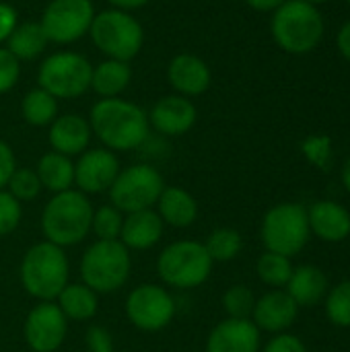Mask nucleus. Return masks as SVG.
Instances as JSON below:
<instances>
[{"label":"nucleus","mask_w":350,"mask_h":352,"mask_svg":"<svg viewBox=\"0 0 350 352\" xmlns=\"http://www.w3.org/2000/svg\"><path fill=\"white\" fill-rule=\"evenodd\" d=\"M91 132L113 153L140 148L151 134L149 113L122 97L99 99L89 113Z\"/></svg>","instance_id":"f257e3e1"},{"label":"nucleus","mask_w":350,"mask_h":352,"mask_svg":"<svg viewBox=\"0 0 350 352\" xmlns=\"http://www.w3.org/2000/svg\"><path fill=\"white\" fill-rule=\"evenodd\" d=\"M93 206L80 190L54 194L41 212V231L45 241L58 248L78 245L91 233Z\"/></svg>","instance_id":"f03ea898"},{"label":"nucleus","mask_w":350,"mask_h":352,"mask_svg":"<svg viewBox=\"0 0 350 352\" xmlns=\"http://www.w3.org/2000/svg\"><path fill=\"white\" fill-rule=\"evenodd\" d=\"M68 258L64 248H58L50 241L31 245L19 268L23 289L39 301H54L62 289L68 285Z\"/></svg>","instance_id":"7ed1b4c3"},{"label":"nucleus","mask_w":350,"mask_h":352,"mask_svg":"<svg viewBox=\"0 0 350 352\" xmlns=\"http://www.w3.org/2000/svg\"><path fill=\"white\" fill-rule=\"evenodd\" d=\"M89 37L105 58L122 62H132L144 45V29L140 21L132 12L120 8L95 12Z\"/></svg>","instance_id":"20e7f679"},{"label":"nucleus","mask_w":350,"mask_h":352,"mask_svg":"<svg viewBox=\"0 0 350 352\" xmlns=\"http://www.w3.org/2000/svg\"><path fill=\"white\" fill-rule=\"evenodd\" d=\"M272 37L289 54L311 52L324 35V19L305 0H285L272 14Z\"/></svg>","instance_id":"39448f33"},{"label":"nucleus","mask_w":350,"mask_h":352,"mask_svg":"<svg viewBox=\"0 0 350 352\" xmlns=\"http://www.w3.org/2000/svg\"><path fill=\"white\" fill-rule=\"evenodd\" d=\"M132 270L130 250L120 241H101L97 239L87 248L80 260V278L83 285L93 289L97 295H107L122 289Z\"/></svg>","instance_id":"423d86ee"},{"label":"nucleus","mask_w":350,"mask_h":352,"mask_svg":"<svg viewBox=\"0 0 350 352\" xmlns=\"http://www.w3.org/2000/svg\"><path fill=\"white\" fill-rule=\"evenodd\" d=\"M212 258L204 243L184 239L169 243L157 258L159 278L173 289H196L204 285L212 272Z\"/></svg>","instance_id":"0eeeda50"},{"label":"nucleus","mask_w":350,"mask_h":352,"mask_svg":"<svg viewBox=\"0 0 350 352\" xmlns=\"http://www.w3.org/2000/svg\"><path fill=\"white\" fill-rule=\"evenodd\" d=\"M93 64L78 52L62 50L47 56L37 70V87L56 99H78L91 89Z\"/></svg>","instance_id":"6e6552de"},{"label":"nucleus","mask_w":350,"mask_h":352,"mask_svg":"<svg viewBox=\"0 0 350 352\" xmlns=\"http://www.w3.org/2000/svg\"><path fill=\"white\" fill-rule=\"evenodd\" d=\"M165 190L163 175L146 163L130 165L126 169H120L116 182L111 184L109 202L120 212H138L149 210L153 204H157L161 192Z\"/></svg>","instance_id":"1a4fd4ad"},{"label":"nucleus","mask_w":350,"mask_h":352,"mask_svg":"<svg viewBox=\"0 0 350 352\" xmlns=\"http://www.w3.org/2000/svg\"><path fill=\"white\" fill-rule=\"evenodd\" d=\"M309 219L301 204H278L262 221V241L268 252L297 256L309 241Z\"/></svg>","instance_id":"9d476101"},{"label":"nucleus","mask_w":350,"mask_h":352,"mask_svg":"<svg viewBox=\"0 0 350 352\" xmlns=\"http://www.w3.org/2000/svg\"><path fill=\"white\" fill-rule=\"evenodd\" d=\"M95 12L93 0H50L39 25L50 43L68 45L89 35Z\"/></svg>","instance_id":"9b49d317"},{"label":"nucleus","mask_w":350,"mask_h":352,"mask_svg":"<svg viewBox=\"0 0 350 352\" xmlns=\"http://www.w3.org/2000/svg\"><path fill=\"white\" fill-rule=\"evenodd\" d=\"M126 316L134 328L142 332H159L175 318V301L165 287L138 285L126 299Z\"/></svg>","instance_id":"f8f14e48"},{"label":"nucleus","mask_w":350,"mask_h":352,"mask_svg":"<svg viewBox=\"0 0 350 352\" xmlns=\"http://www.w3.org/2000/svg\"><path fill=\"white\" fill-rule=\"evenodd\" d=\"M68 320L60 311V307L52 301H41L35 305L23 326L25 342L33 352H56L66 338Z\"/></svg>","instance_id":"ddd939ff"},{"label":"nucleus","mask_w":350,"mask_h":352,"mask_svg":"<svg viewBox=\"0 0 350 352\" xmlns=\"http://www.w3.org/2000/svg\"><path fill=\"white\" fill-rule=\"evenodd\" d=\"M120 173V161L109 148H87L74 163V186L83 194H99L111 188Z\"/></svg>","instance_id":"4468645a"},{"label":"nucleus","mask_w":350,"mask_h":352,"mask_svg":"<svg viewBox=\"0 0 350 352\" xmlns=\"http://www.w3.org/2000/svg\"><path fill=\"white\" fill-rule=\"evenodd\" d=\"M149 124L163 136H182L190 132L198 120V109L190 97L184 95H165L151 107Z\"/></svg>","instance_id":"2eb2a0df"},{"label":"nucleus","mask_w":350,"mask_h":352,"mask_svg":"<svg viewBox=\"0 0 350 352\" xmlns=\"http://www.w3.org/2000/svg\"><path fill=\"white\" fill-rule=\"evenodd\" d=\"M167 80L177 95L198 97L208 91L212 82V72L200 56L177 54L167 64Z\"/></svg>","instance_id":"dca6fc26"},{"label":"nucleus","mask_w":350,"mask_h":352,"mask_svg":"<svg viewBox=\"0 0 350 352\" xmlns=\"http://www.w3.org/2000/svg\"><path fill=\"white\" fill-rule=\"evenodd\" d=\"M260 330L250 320H225L212 328L206 352H258Z\"/></svg>","instance_id":"f3484780"},{"label":"nucleus","mask_w":350,"mask_h":352,"mask_svg":"<svg viewBox=\"0 0 350 352\" xmlns=\"http://www.w3.org/2000/svg\"><path fill=\"white\" fill-rule=\"evenodd\" d=\"M91 136H93V132H91L89 120H85L78 113L58 116L50 124V132H47L52 151L66 155V157L83 155L89 148Z\"/></svg>","instance_id":"a211bd4d"},{"label":"nucleus","mask_w":350,"mask_h":352,"mask_svg":"<svg viewBox=\"0 0 350 352\" xmlns=\"http://www.w3.org/2000/svg\"><path fill=\"white\" fill-rule=\"evenodd\" d=\"M297 311H299V307L291 299L289 293L272 291V293H268V295H264L262 299L256 301L252 318H254V324H256L258 330L283 332L295 322Z\"/></svg>","instance_id":"6ab92c4d"},{"label":"nucleus","mask_w":350,"mask_h":352,"mask_svg":"<svg viewBox=\"0 0 350 352\" xmlns=\"http://www.w3.org/2000/svg\"><path fill=\"white\" fill-rule=\"evenodd\" d=\"M163 231H165V223L161 221L159 212H155L153 208L138 210V212H130L128 217H124L120 241L128 250L142 252V250L155 248L161 241Z\"/></svg>","instance_id":"aec40b11"},{"label":"nucleus","mask_w":350,"mask_h":352,"mask_svg":"<svg viewBox=\"0 0 350 352\" xmlns=\"http://www.w3.org/2000/svg\"><path fill=\"white\" fill-rule=\"evenodd\" d=\"M159 217L165 225L175 229H188L198 219V202L196 198L177 186H165L159 200Z\"/></svg>","instance_id":"412c9836"},{"label":"nucleus","mask_w":350,"mask_h":352,"mask_svg":"<svg viewBox=\"0 0 350 352\" xmlns=\"http://www.w3.org/2000/svg\"><path fill=\"white\" fill-rule=\"evenodd\" d=\"M309 229L324 241H342L350 235V214L336 202H318L307 212Z\"/></svg>","instance_id":"4be33fe9"},{"label":"nucleus","mask_w":350,"mask_h":352,"mask_svg":"<svg viewBox=\"0 0 350 352\" xmlns=\"http://www.w3.org/2000/svg\"><path fill=\"white\" fill-rule=\"evenodd\" d=\"M132 82V66L130 62L105 58L91 72V89L101 99L120 97Z\"/></svg>","instance_id":"5701e85b"},{"label":"nucleus","mask_w":350,"mask_h":352,"mask_svg":"<svg viewBox=\"0 0 350 352\" xmlns=\"http://www.w3.org/2000/svg\"><path fill=\"white\" fill-rule=\"evenodd\" d=\"M328 291V280L324 272L316 266H301L293 270L291 280L287 283V293L297 303V307L318 305Z\"/></svg>","instance_id":"b1692460"},{"label":"nucleus","mask_w":350,"mask_h":352,"mask_svg":"<svg viewBox=\"0 0 350 352\" xmlns=\"http://www.w3.org/2000/svg\"><path fill=\"white\" fill-rule=\"evenodd\" d=\"M35 173L41 182V188L50 190L52 194L66 192L74 186V163L70 157L50 151L41 155L37 161Z\"/></svg>","instance_id":"393cba45"},{"label":"nucleus","mask_w":350,"mask_h":352,"mask_svg":"<svg viewBox=\"0 0 350 352\" xmlns=\"http://www.w3.org/2000/svg\"><path fill=\"white\" fill-rule=\"evenodd\" d=\"M56 299H58L56 305L60 307L64 318L72 322L93 320L99 311V295L83 283L66 285Z\"/></svg>","instance_id":"a878e982"},{"label":"nucleus","mask_w":350,"mask_h":352,"mask_svg":"<svg viewBox=\"0 0 350 352\" xmlns=\"http://www.w3.org/2000/svg\"><path fill=\"white\" fill-rule=\"evenodd\" d=\"M47 43L50 41H47L39 21H25V23H19L14 27V31L10 33V37L6 39V50L19 62H25V60L39 58L45 52Z\"/></svg>","instance_id":"bb28decb"},{"label":"nucleus","mask_w":350,"mask_h":352,"mask_svg":"<svg viewBox=\"0 0 350 352\" xmlns=\"http://www.w3.org/2000/svg\"><path fill=\"white\" fill-rule=\"evenodd\" d=\"M21 116L29 126L45 128L58 118V99L41 87H33L21 99Z\"/></svg>","instance_id":"cd10ccee"},{"label":"nucleus","mask_w":350,"mask_h":352,"mask_svg":"<svg viewBox=\"0 0 350 352\" xmlns=\"http://www.w3.org/2000/svg\"><path fill=\"white\" fill-rule=\"evenodd\" d=\"M204 248H206L208 256L212 258V262H229V260L239 256L243 241L235 229L223 227V229H217L208 235Z\"/></svg>","instance_id":"c85d7f7f"},{"label":"nucleus","mask_w":350,"mask_h":352,"mask_svg":"<svg viewBox=\"0 0 350 352\" xmlns=\"http://www.w3.org/2000/svg\"><path fill=\"white\" fill-rule=\"evenodd\" d=\"M256 270H258V276H260L262 283H266L270 287H287V283L291 280V274H293L295 268L291 266V258L266 252L258 260Z\"/></svg>","instance_id":"c756f323"},{"label":"nucleus","mask_w":350,"mask_h":352,"mask_svg":"<svg viewBox=\"0 0 350 352\" xmlns=\"http://www.w3.org/2000/svg\"><path fill=\"white\" fill-rule=\"evenodd\" d=\"M122 225H124V217L111 204L93 210L91 231L97 235V239H101V241H116L120 237V233H122Z\"/></svg>","instance_id":"7c9ffc66"},{"label":"nucleus","mask_w":350,"mask_h":352,"mask_svg":"<svg viewBox=\"0 0 350 352\" xmlns=\"http://www.w3.org/2000/svg\"><path fill=\"white\" fill-rule=\"evenodd\" d=\"M6 188L19 202H29V200L37 198L39 192L43 190L35 169H29V167H17L8 179Z\"/></svg>","instance_id":"2f4dec72"},{"label":"nucleus","mask_w":350,"mask_h":352,"mask_svg":"<svg viewBox=\"0 0 350 352\" xmlns=\"http://www.w3.org/2000/svg\"><path fill=\"white\" fill-rule=\"evenodd\" d=\"M254 305H256L254 293L243 285H235L223 295V307L227 316L233 320H250L254 314Z\"/></svg>","instance_id":"473e14b6"},{"label":"nucleus","mask_w":350,"mask_h":352,"mask_svg":"<svg viewBox=\"0 0 350 352\" xmlns=\"http://www.w3.org/2000/svg\"><path fill=\"white\" fill-rule=\"evenodd\" d=\"M326 311L332 324L340 326V328H349L350 326V280L340 283L326 301Z\"/></svg>","instance_id":"72a5a7b5"},{"label":"nucleus","mask_w":350,"mask_h":352,"mask_svg":"<svg viewBox=\"0 0 350 352\" xmlns=\"http://www.w3.org/2000/svg\"><path fill=\"white\" fill-rule=\"evenodd\" d=\"M21 219H23L21 202L8 190H0V237L14 233Z\"/></svg>","instance_id":"f704fd0d"},{"label":"nucleus","mask_w":350,"mask_h":352,"mask_svg":"<svg viewBox=\"0 0 350 352\" xmlns=\"http://www.w3.org/2000/svg\"><path fill=\"white\" fill-rule=\"evenodd\" d=\"M21 78V62L6 50V45H0V95L12 91Z\"/></svg>","instance_id":"c9c22d12"},{"label":"nucleus","mask_w":350,"mask_h":352,"mask_svg":"<svg viewBox=\"0 0 350 352\" xmlns=\"http://www.w3.org/2000/svg\"><path fill=\"white\" fill-rule=\"evenodd\" d=\"M85 342H87L89 352H116L113 338H111L109 330L103 328V326H91L87 330Z\"/></svg>","instance_id":"e433bc0d"},{"label":"nucleus","mask_w":350,"mask_h":352,"mask_svg":"<svg viewBox=\"0 0 350 352\" xmlns=\"http://www.w3.org/2000/svg\"><path fill=\"white\" fill-rule=\"evenodd\" d=\"M303 151H305V155H307L314 163L324 165V161H326L328 155H330V140H328L326 136H311V138L305 140Z\"/></svg>","instance_id":"4c0bfd02"},{"label":"nucleus","mask_w":350,"mask_h":352,"mask_svg":"<svg viewBox=\"0 0 350 352\" xmlns=\"http://www.w3.org/2000/svg\"><path fill=\"white\" fill-rule=\"evenodd\" d=\"M17 25H19L17 8L8 2H0V45L6 43V39L10 37Z\"/></svg>","instance_id":"58836bf2"},{"label":"nucleus","mask_w":350,"mask_h":352,"mask_svg":"<svg viewBox=\"0 0 350 352\" xmlns=\"http://www.w3.org/2000/svg\"><path fill=\"white\" fill-rule=\"evenodd\" d=\"M14 169H17L14 153L8 142L0 140V190H4L8 186V179L14 173Z\"/></svg>","instance_id":"ea45409f"},{"label":"nucleus","mask_w":350,"mask_h":352,"mask_svg":"<svg viewBox=\"0 0 350 352\" xmlns=\"http://www.w3.org/2000/svg\"><path fill=\"white\" fill-rule=\"evenodd\" d=\"M264 352H307L305 344L297 338V336H291V334H281L276 338H272L266 346Z\"/></svg>","instance_id":"a19ab883"},{"label":"nucleus","mask_w":350,"mask_h":352,"mask_svg":"<svg viewBox=\"0 0 350 352\" xmlns=\"http://www.w3.org/2000/svg\"><path fill=\"white\" fill-rule=\"evenodd\" d=\"M111 4V8H120V10H126V12H132V10H138L142 6H146L151 0H107Z\"/></svg>","instance_id":"79ce46f5"},{"label":"nucleus","mask_w":350,"mask_h":352,"mask_svg":"<svg viewBox=\"0 0 350 352\" xmlns=\"http://www.w3.org/2000/svg\"><path fill=\"white\" fill-rule=\"evenodd\" d=\"M338 50H340V54L350 60V21L340 29V33H338Z\"/></svg>","instance_id":"37998d69"},{"label":"nucleus","mask_w":350,"mask_h":352,"mask_svg":"<svg viewBox=\"0 0 350 352\" xmlns=\"http://www.w3.org/2000/svg\"><path fill=\"white\" fill-rule=\"evenodd\" d=\"M254 10H260V12H268V10H276L285 0H245Z\"/></svg>","instance_id":"c03bdc74"},{"label":"nucleus","mask_w":350,"mask_h":352,"mask_svg":"<svg viewBox=\"0 0 350 352\" xmlns=\"http://www.w3.org/2000/svg\"><path fill=\"white\" fill-rule=\"evenodd\" d=\"M342 184L350 192V159L344 163V169H342Z\"/></svg>","instance_id":"a18cd8bd"},{"label":"nucleus","mask_w":350,"mask_h":352,"mask_svg":"<svg viewBox=\"0 0 350 352\" xmlns=\"http://www.w3.org/2000/svg\"><path fill=\"white\" fill-rule=\"evenodd\" d=\"M305 2H309V4H314V6H316V4H320V2H326V0H305Z\"/></svg>","instance_id":"49530a36"},{"label":"nucleus","mask_w":350,"mask_h":352,"mask_svg":"<svg viewBox=\"0 0 350 352\" xmlns=\"http://www.w3.org/2000/svg\"><path fill=\"white\" fill-rule=\"evenodd\" d=\"M349 2H350V0H349Z\"/></svg>","instance_id":"de8ad7c7"}]
</instances>
